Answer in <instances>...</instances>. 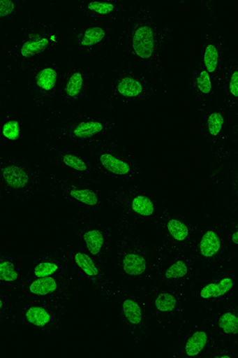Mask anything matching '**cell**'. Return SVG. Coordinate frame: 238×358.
Instances as JSON below:
<instances>
[{"mask_svg": "<svg viewBox=\"0 0 238 358\" xmlns=\"http://www.w3.org/2000/svg\"><path fill=\"white\" fill-rule=\"evenodd\" d=\"M3 117L0 135L3 143L8 145H20L25 143V128L19 115L15 114L14 109L2 111Z\"/></svg>", "mask_w": 238, "mask_h": 358, "instance_id": "obj_24", "label": "cell"}, {"mask_svg": "<svg viewBox=\"0 0 238 358\" xmlns=\"http://www.w3.org/2000/svg\"><path fill=\"white\" fill-rule=\"evenodd\" d=\"M25 269L27 280L73 273L61 240L47 250L26 256Z\"/></svg>", "mask_w": 238, "mask_h": 358, "instance_id": "obj_19", "label": "cell"}, {"mask_svg": "<svg viewBox=\"0 0 238 358\" xmlns=\"http://www.w3.org/2000/svg\"><path fill=\"white\" fill-rule=\"evenodd\" d=\"M119 222L120 236L110 261V271L119 288H142L154 280L162 250L144 238L140 229Z\"/></svg>", "mask_w": 238, "mask_h": 358, "instance_id": "obj_4", "label": "cell"}, {"mask_svg": "<svg viewBox=\"0 0 238 358\" xmlns=\"http://www.w3.org/2000/svg\"><path fill=\"white\" fill-rule=\"evenodd\" d=\"M119 126L117 112L97 103L52 121L36 141L82 150L119 138Z\"/></svg>", "mask_w": 238, "mask_h": 358, "instance_id": "obj_3", "label": "cell"}, {"mask_svg": "<svg viewBox=\"0 0 238 358\" xmlns=\"http://www.w3.org/2000/svg\"><path fill=\"white\" fill-rule=\"evenodd\" d=\"M81 151L89 155L103 177L116 187L143 182L140 166L119 137Z\"/></svg>", "mask_w": 238, "mask_h": 358, "instance_id": "obj_13", "label": "cell"}, {"mask_svg": "<svg viewBox=\"0 0 238 358\" xmlns=\"http://www.w3.org/2000/svg\"><path fill=\"white\" fill-rule=\"evenodd\" d=\"M233 285V280L226 277L216 284L208 285L203 287L200 292V296L205 299L223 296L232 289Z\"/></svg>", "mask_w": 238, "mask_h": 358, "instance_id": "obj_25", "label": "cell"}, {"mask_svg": "<svg viewBox=\"0 0 238 358\" xmlns=\"http://www.w3.org/2000/svg\"><path fill=\"white\" fill-rule=\"evenodd\" d=\"M225 117L219 111H214L208 115L206 126L208 134L212 137L218 136L223 129Z\"/></svg>", "mask_w": 238, "mask_h": 358, "instance_id": "obj_27", "label": "cell"}, {"mask_svg": "<svg viewBox=\"0 0 238 358\" xmlns=\"http://www.w3.org/2000/svg\"><path fill=\"white\" fill-rule=\"evenodd\" d=\"M230 92L232 96L238 98V71L232 74L230 82Z\"/></svg>", "mask_w": 238, "mask_h": 358, "instance_id": "obj_32", "label": "cell"}, {"mask_svg": "<svg viewBox=\"0 0 238 358\" xmlns=\"http://www.w3.org/2000/svg\"><path fill=\"white\" fill-rule=\"evenodd\" d=\"M207 343V334L203 331H197L188 340L185 345L184 351L188 357L199 355Z\"/></svg>", "mask_w": 238, "mask_h": 358, "instance_id": "obj_26", "label": "cell"}, {"mask_svg": "<svg viewBox=\"0 0 238 358\" xmlns=\"http://www.w3.org/2000/svg\"><path fill=\"white\" fill-rule=\"evenodd\" d=\"M197 87L201 94L207 95L210 94L212 85L211 78L207 71H202L198 79H197Z\"/></svg>", "mask_w": 238, "mask_h": 358, "instance_id": "obj_30", "label": "cell"}, {"mask_svg": "<svg viewBox=\"0 0 238 358\" xmlns=\"http://www.w3.org/2000/svg\"><path fill=\"white\" fill-rule=\"evenodd\" d=\"M52 8H34L13 30L1 36V76L7 85L43 57L61 48L66 19Z\"/></svg>", "mask_w": 238, "mask_h": 358, "instance_id": "obj_1", "label": "cell"}, {"mask_svg": "<svg viewBox=\"0 0 238 358\" xmlns=\"http://www.w3.org/2000/svg\"><path fill=\"white\" fill-rule=\"evenodd\" d=\"M121 225L112 215H79L66 225L64 238L109 265L117 246Z\"/></svg>", "mask_w": 238, "mask_h": 358, "instance_id": "obj_11", "label": "cell"}, {"mask_svg": "<svg viewBox=\"0 0 238 358\" xmlns=\"http://www.w3.org/2000/svg\"><path fill=\"white\" fill-rule=\"evenodd\" d=\"M166 211L163 202L144 182L119 187L115 217L139 229H156Z\"/></svg>", "mask_w": 238, "mask_h": 358, "instance_id": "obj_14", "label": "cell"}, {"mask_svg": "<svg viewBox=\"0 0 238 358\" xmlns=\"http://www.w3.org/2000/svg\"><path fill=\"white\" fill-rule=\"evenodd\" d=\"M226 238L230 246L238 247V221L228 229H225Z\"/></svg>", "mask_w": 238, "mask_h": 358, "instance_id": "obj_31", "label": "cell"}, {"mask_svg": "<svg viewBox=\"0 0 238 358\" xmlns=\"http://www.w3.org/2000/svg\"><path fill=\"white\" fill-rule=\"evenodd\" d=\"M165 251H186L185 248L189 244L191 229L184 219L177 213L165 211L156 227Z\"/></svg>", "mask_w": 238, "mask_h": 358, "instance_id": "obj_20", "label": "cell"}, {"mask_svg": "<svg viewBox=\"0 0 238 358\" xmlns=\"http://www.w3.org/2000/svg\"><path fill=\"white\" fill-rule=\"evenodd\" d=\"M69 60L59 49L34 63L17 79L18 87L1 101V108H16L43 129L54 117Z\"/></svg>", "mask_w": 238, "mask_h": 358, "instance_id": "obj_2", "label": "cell"}, {"mask_svg": "<svg viewBox=\"0 0 238 358\" xmlns=\"http://www.w3.org/2000/svg\"><path fill=\"white\" fill-rule=\"evenodd\" d=\"M36 151L43 160L46 169L57 174L89 180L107 181L89 155L81 150L38 143Z\"/></svg>", "mask_w": 238, "mask_h": 358, "instance_id": "obj_15", "label": "cell"}, {"mask_svg": "<svg viewBox=\"0 0 238 358\" xmlns=\"http://www.w3.org/2000/svg\"><path fill=\"white\" fill-rule=\"evenodd\" d=\"M82 288L73 273L27 280L9 296L59 303L73 307Z\"/></svg>", "mask_w": 238, "mask_h": 358, "instance_id": "obj_17", "label": "cell"}, {"mask_svg": "<svg viewBox=\"0 0 238 358\" xmlns=\"http://www.w3.org/2000/svg\"><path fill=\"white\" fill-rule=\"evenodd\" d=\"M47 171L48 194L79 215H112L115 213L119 187L107 181L75 178Z\"/></svg>", "mask_w": 238, "mask_h": 358, "instance_id": "obj_7", "label": "cell"}, {"mask_svg": "<svg viewBox=\"0 0 238 358\" xmlns=\"http://www.w3.org/2000/svg\"><path fill=\"white\" fill-rule=\"evenodd\" d=\"M218 50L216 46L208 45L204 54V64L209 72H214L218 66Z\"/></svg>", "mask_w": 238, "mask_h": 358, "instance_id": "obj_29", "label": "cell"}, {"mask_svg": "<svg viewBox=\"0 0 238 358\" xmlns=\"http://www.w3.org/2000/svg\"><path fill=\"white\" fill-rule=\"evenodd\" d=\"M103 63L70 57L64 76L56 111L50 122L100 103L98 96Z\"/></svg>", "mask_w": 238, "mask_h": 358, "instance_id": "obj_10", "label": "cell"}, {"mask_svg": "<svg viewBox=\"0 0 238 358\" xmlns=\"http://www.w3.org/2000/svg\"><path fill=\"white\" fill-rule=\"evenodd\" d=\"M123 25L68 16L61 49L73 59L105 62L117 50Z\"/></svg>", "mask_w": 238, "mask_h": 358, "instance_id": "obj_9", "label": "cell"}, {"mask_svg": "<svg viewBox=\"0 0 238 358\" xmlns=\"http://www.w3.org/2000/svg\"><path fill=\"white\" fill-rule=\"evenodd\" d=\"M38 153L22 152L2 154L0 158L1 203L22 207L48 194L49 173L40 165Z\"/></svg>", "mask_w": 238, "mask_h": 358, "instance_id": "obj_5", "label": "cell"}, {"mask_svg": "<svg viewBox=\"0 0 238 358\" xmlns=\"http://www.w3.org/2000/svg\"><path fill=\"white\" fill-rule=\"evenodd\" d=\"M26 256L2 250L0 253V280L1 292H13L27 280L25 269Z\"/></svg>", "mask_w": 238, "mask_h": 358, "instance_id": "obj_21", "label": "cell"}, {"mask_svg": "<svg viewBox=\"0 0 238 358\" xmlns=\"http://www.w3.org/2000/svg\"><path fill=\"white\" fill-rule=\"evenodd\" d=\"M72 306L20 298L1 294V319L25 330L49 338H59L68 331Z\"/></svg>", "mask_w": 238, "mask_h": 358, "instance_id": "obj_8", "label": "cell"}, {"mask_svg": "<svg viewBox=\"0 0 238 358\" xmlns=\"http://www.w3.org/2000/svg\"><path fill=\"white\" fill-rule=\"evenodd\" d=\"M225 229L222 225H210L203 229L197 240V252L205 261L218 258L223 252Z\"/></svg>", "mask_w": 238, "mask_h": 358, "instance_id": "obj_22", "label": "cell"}, {"mask_svg": "<svg viewBox=\"0 0 238 358\" xmlns=\"http://www.w3.org/2000/svg\"><path fill=\"white\" fill-rule=\"evenodd\" d=\"M219 324L223 331L226 334H237L238 333V316L226 313L221 317Z\"/></svg>", "mask_w": 238, "mask_h": 358, "instance_id": "obj_28", "label": "cell"}, {"mask_svg": "<svg viewBox=\"0 0 238 358\" xmlns=\"http://www.w3.org/2000/svg\"><path fill=\"white\" fill-rule=\"evenodd\" d=\"M130 1H70L64 3L68 16L123 25L130 16Z\"/></svg>", "mask_w": 238, "mask_h": 358, "instance_id": "obj_18", "label": "cell"}, {"mask_svg": "<svg viewBox=\"0 0 238 358\" xmlns=\"http://www.w3.org/2000/svg\"><path fill=\"white\" fill-rule=\"evenodd\" d=\"M31 3L17 0L0 1V28L1 36L13 30L31 13Z\"/></svg>", "mask_w": 238, "mask_h": 358, "instance_id": "obj_23", "label": "cell"}, {"mask_svg": "<svg viewBox=\"0 0 238 358\" xmlns=\"http://www.w3.org/2000/svg\"><path fill=\"white\" fill-rule=\"evenodd\" d=\"M115 302L121 336L128 344H141L149 336L150 315L140 288L119 287Z\"/></svg>", "mask_w": 238, "mask_h": 358, "instance_id": "obj_16", "label": "cell"}, {"mask_svg": "<svg viewBox=\"0 0 238 358\" xmlns=\"http://www.w3.org/2000/svg\"><path fill=\"white\" fill-rule=\"evenodd\" d=\"M153 85L144 69L113 56L103 63L98 101L118 112L136 109L150 103Z\"/></svg>", "mask_w": 238, "mask_h": 358, "instance_id": "obj_6", "label": "cell"}, {"mask_svg": "<svg viewBox=\"0 0 238 358\" xmlns=\"http://www.w3.org/2000/svg\"><path fill=\"white\" fill-rule=\"evenodd\" d=\"M61 241L82 292L105 303L112 300L115 301L119 287L109 265L98 261L82 248L64 236Z\"/></svg>", "mask_w": 238, "mask_h": 358, "instance_id": "obj_12", "label": "cell"}]
</instances>
